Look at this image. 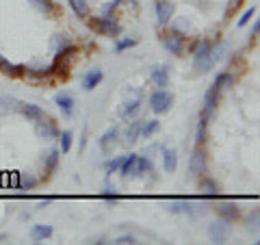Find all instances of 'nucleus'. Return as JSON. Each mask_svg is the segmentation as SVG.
Wrapping results in <instances>:
<instances>
[{"label": "nucleus", "mask_w": 260, "mask_h": 245, "mask_svg": "<svg viewBox=\"0 0 260 245\" xmlns=\"http://www.w3.org/2000/svg\"><path fill=\"white\" fill-rule=\"evenodd\" d=\"M76 52L78 50L69 44L67 48H63L61 52H57L54 54V61H52V66H50L46 69V74H67L69 72V67H72V61H74V57H76Z\"/></svg>", "instance_id": "f257e3e1"}, {"label": "nucleus", "mask_w": 260, "mask_h": 245, "mask_svg": "<svg viewBox=\"0 0 260 245\" xmlns=\"http://www.w3.org/2000/svg\"><path fill=\"white\" fill-rule=\"evenodd\" d=\"M89 26H91L93 31H98L100 35H104V37H117V35L122 33V26H119L117 20L113 16H100L98 20H91Z\"/></svg>", "instance_id": "f03ea898"}, {"label": "nucleus", "mask_w": 260, "mask_h": 245, "mask_svg": "<svg viewBox=\"0 0 260 245\" xmlns=\"http://www.w3.org/2000/svg\"><path fill=\"white\" fill-rule=\"evenodd\" d=\"M172 102H173V96L169 91H165V89H158V91H154L152 96H150V109L156 115L167 113L169 109H172Z\"/></svg>", "instance_id": "7ed1b4c3"}, {"label": "nucleus", "mask_w": 260, "mask_h": 245, "mask_svg": "<svg viewBox=\"0 0 260 245\" xmlns=\"http://www.w3.org/2000/svg\"><path fill=\"white\" fill-rule=\"evenodd\" d=\"M230 234H232V226H230V222H226V219H219V222L208 226V239L213 243H226L230 239Z\"/></svg>", "instance_id": "20e7f679"}, {"label": "nucleus", "mask_w": 260, "mask_h": 245, "mask_svg": "<svg viewBox=\"0 0 260 245\" xmlns=\"http://www.w3.org/2000/svg\"><path fill=\"white\" fill-rule=\"evenodd\" d=\"M202 174H206V154L202 150H195L189 158V176L199 178Z\"/></svg>", "instance_id": "39448f33"}, {"label": "nucleus", "mask_w": 260, "mask_h": 245, "mask_svg": "<svg viewBox=\"0 0 260 245\" xmlns=\"http://www.w3.org/2000/svg\"><path fill=\"white\" fill-rule=\"evenodd\" d=\"M163 46L169 50L172 54H182V48H184V42H182V35L178 31H169L163 35Z\"/></svg>", "instance_id": "423d86ee"}, {"label": "nucleus", "mask_w": 260, "mask_h": 245, "mask_svg": "<svg viewBox=\"0 0 260 245\" xmlns=\"http://www.w3.org/2000/svg\"><path fill=\"white\" fill-rule=\"evenodd\" d=\"M150 81L156 85L158 89H165L169 83V67L167 66H156L152 67V72H150Z\"/></svg>", "instance_id": "0eeeda50"}, {"label": "nucleus", "mask_w": 260, "mask_h": 245, "mask_svg": "<svg viewBox=\"0 0 260 245\" xmlns=\"http://www.w3.org/2000/svg\"><path fill=\"white\" fill-rule=\"evenodd\" d=\"M219 93H221V89L217 87V85H213L211 89L206 91V96H204V115H211L215 109H217V104H219Z\"/></svg>", "instance_id": "6e6552de"}, {"label": "nucleus", "mask_w": 260, "mask_h": 245, "mask_svg": "<svg viewBox=\"0 0 260 245\" xmlns=\"http://www.w3.org/2000/svg\"><path fill=\"white\" fill-rule=\"evenodd\" d=\"M35 133H37L39 137H43V139H57L61 131L57 128V124H54L52 119H48V122H42V119H39V122H37V128H35Z\"/></svg>", "instance_id": "1a4fd4ad"}, {"label": "nucleus", "mask_w": 260, "mask_h": 245, "mask_svg": "<svg viewBox=\"0 0 260 245\" xmlns=\"http://www.w3.org/2000/svg\"><path fill=\"white\" fill-rule=\"evenodd\" d=\"M173 2L172 0H158L156 2V18H158V22L161 24H167L169 20H172L173 16Z\"/></svg>", "instance_id": "9d476101"}, {"label": "nucleus", "mask_w": 260, "mask_h": 245, "mask_svg": "<svg viewBox=\"0 0 260 245\" xmlns=\"http://www.w3.org/2000/svg\"><path fill=\"white\" fill-rule=\"evenodd\" d=\"M18 111L22 113L24 117L28 119V122H35V124H37L39 119H43V109H39L37 104H28V102H26V104H20Z\"/></svg>", "instance_id": "9b49d317"}, {"label": "nucleus", "mask_w": 260, "mask_h": 245, "mask_svg": "<svg viewBox=\"0 0 260 245\" xmlns=\"http://www.w3.org/2000/svg\"><path fill=\"white\" fill-rule=\"evenodd\" d=\"M217 215L221 219H226V222H234L241 213H238V206L234 202H223V204H219V206H217Z\"/></svg>", "instance_id": "f8f14e48"}, {"label": "nucleus", "mask_w": 260, "mask_h": 245, "mask_svg": "<svg viewBox=\"0 0 260 245\" xmlns=\"http://www.w3.org/2000/svg\"><path fill=\"white\" fill-rule=\"evenodd\" d=\"M54 102H57V107L61 109V111H63V115H67V117L74 113V98L69 96L67 91L57 93V96H54Z\"/></svg>", "instance_id": "ddd939ff"}, {"label": "nucleus", "mask_w": 260, "mask_h": 245, "mask_svg": "<svg viewBox=\"0 0 260 245\" xmlns=\"http://www.w3.org/2000/svg\"><path fill=\"white\" fill-rule=\"evenodd\" d=\"M139 109H141V100H139V98L126 100V102L122 104V109H119V117H124V119H132L134 115L139 113Z\"/></svg>", "instance_id": "4468645a"}, {"label": "nucleus", "mask_w": 260, "mask_h": 245, "mask_svg": "<svg viewBox=\"0 0 260 245\" xmlns=\"http://www.w3.org/2000/svg\"><path fill=\"white\" fill-rule=\"evenodd\" d=\"M163 167L165 172H176L178 167V152L173 148H163Z\"/></svg>", "instance_id": "2eb2a0df"}, {"label": "nucleus", "mask_w": 260, "mask_h": 245, "mask_svg": "<svg viewBox=\"0 0 260 245\" xmlns=\"http://www.w3.org/2000/svg\"><path fill=\"white\" fill-rule=\"evenodd\" d=\"M100 81H102V69H91V72H87L83 76V89L85 91H91V89H96Z\"/></svg>", "instance_id": "dca6fc26"}, {"label": "nucleus", "mask_w": 260, "mask_h": 245, "mask_svg": "<svg viewBox=\"0 0 260 245\" xmlns=\"http://www.w3.org/2000/svg\"><path fill=\"white\" fill-rule=\"evenodd\" d=\"M139 137H141V122H130V126L124 133V143L132 146V143L139 141Z\"/></svg>", "instance_id": "f3484780"}, {"label": "nucleus", "mask_w": 260, "mask_h": 245, "mask_svg": "<svg viewBox=\"0 0 260 245\" xmlns=\"http://www.w3.org/2000/svg\"><path fill=\"white\" fill-rule=\"evenodd\" d=\"M117 134H119V128L117 126H111L107 133L102 134V139H100V148H102V152H111V146L115 143V139H117Z\"/></svg>", "instance_id": "a211bd4d"}, {"label": "nucleus", "mask_w": 260, "mask_h": 245, "mask_svg": "<svg viewBox=\"0 0 260 245\" xmlns=\"http://www.w3.org/2000/svg\"><path fill=\"white\" fill-rule=\"evenodd\" d=\"M193 67L197 69L199 74H206L215 67V59L211 54H206V57H193Z\"/></svg>", "instance_id": "6ab92c4d"}, {"label": "nucleus", "mask_w": 260, "mask_h": 245, "mask_svg": "<svg viewBox=\"0 0 260 245\" xmlns=\"http://www.w3.org/2000/svg\"><path fill=\"white\" fill-rule=\"evenodd\" d=\"M199 191H202L204 196H208V198H217L219 196L217 182L211 180V178H202V180H199Z\"/></svg>", "instance_id": "aec40b11"}, {"label": "nucleus", "mask_w": 260, "mask_h": 245, "mask_svg": "<svg viewBox=\"0 0 260 245\" xmlns=\"http://www.w3.org/2000/svg\"><path fill=\"white\" fill-rule=\"evenodd\" d=\"M0 72L7 74V76H20V74L24 72V67L16 66V63H11V61H7L4 57H0Z\"/></svg>", "instance_id": "412c9836"}, {"label": "nucleus", "mask_w": 260, "mask_h": 245, "mask_svg": "<svg viewBox=\"0 0 260 245\" xmlns=\"http://www.w3.org/2000/svg\"><path fill=\"white\" fill-rule=\"evenodd\" d=\"M72 11L76 13V18L81 20H87L89 18V7H87V0H67Z\"/></svg>", "instance_id": "4be33fe9"}, {"label": "nucleus", "mask_w": 260, "mask_h": 245, "mask_svg": "<svg viewBox=\"0 0 260 245\" xmlns=\"http://www.w3.org/2000/svg\"><path fill=\"white\" fill-rule=\"evenodd\" d=\"M48 237H52V226H43V223L33 226V230H31L33 241H43V239H48Z\"/></svg>", "instance_id": "5701e85b"}, {"label": "nucleus", "mask_w": 260, "mask_h": 245, "mask_svg": "<svg viewBox=\"0 0 260 245\" xmlns=\"http://www.w3.org/2000/svg\"><path fill=\"white\" fill-rule=\"evenodd\" d=\"M134 163H137V154H130V156H126L122 161V165H119V172H122L124 178L134 176Z\"/></svg>", "instance_id": "b1692460"}, {"label": "nucleus", "mask_w": 260, "mask_h": 245, "mask_svg": "<svg viewBox=\"0 0 260 245\" xmlns=\"http://www.w3.org/2000/svg\"><path fill=\"white\" fill-rule=\"evenodd\" d=\"M18 109H20V102L16 98H9V96L0 98V115H9V113L18 111Z\"/></svg>", "instance_id": "393cba45"}, {"label": "nucleus", "mask_w": 260, "mask_h": 245, "mask_svg": "<svg viewBox=\"0 0 260 245\" xmlns=\"http://www.w3.org/2000/svg\"><path fill=\"white\" fill-rule=\"evenodd\" d=\"M67 46H69V42H67V37H65L63 33L52 35V39H50V50H52L54 54L61 52V50H63V48H67Z\"/></svg>", "instance_id": "a878e982"}, {"label": "nucleus", "mask_w": 260, "mask_h": 245, "mask_svg": "<svg viewBox=\"0 0 260 245\" xmlns=\"http://www.w3.org/2000/svg\"><path fill=\"white\" fill-rule=\"evenodd\" d=\"M31 4L37 11H42L43 16H52L54 11H57V7H54L52 0H31Z\"/></svg>", "instance_id": "bb28decb"}, {"label": "nucleus", "mask_w": 260, "mask_h": 245, "mask_svg": "<svg viewBox=\"0 0 260 245\" xmlns=\"http://www.w3.org/2000/svg\"><path fill=\"white\" fill-rule=\"evenodd\" d=\"M152 172V161L150 156H137V163H134V176H143V174Z\"/></svg>", "instance_id": "cd10ccee"}, {"label": "nucleus", "mask_w": 260, "mask_h": 245, "mask_svg": "<svg viewBox=\"0 0 260 245\" xmlns=\"http://www.w3.org/2000/svg\"><path fill=\"white\" fill-rule=\"evenodd\" d=\"M213 85H217L219 89H230V87H234V76L228 74V72H221L217 78H215Z\"/></svg>", "instance_id": "c85d7f7f"}, {"label": "nucleus", "mask_w": 260, "mask_h": 245, "mask_svg": "<svg viewBox=\"0 0 260 245\" xmlns=\"http://www.w3.org/2000/svg\"><path fill=\"white\" fill-rule=\"evenodd\" d=\"M206 126H208V117L202 113V117H199V124H197V131H195V141H197V143L206 141Z\"/></svg>", "instance_id": "c756f323"}, {"label": "nucleus", "mask_w": 260, "mask_h": 245, "mask_svg": "<svg viewBox=\"0 0 260 245\" xmlns=\"http://www.w3.org/2000/svg\"><path fill=\"white\" fill-rule=\"evenodd\" d=\"M158 128H161L158 119H148L146 124H141V134L143 137H152L154 133H158Z\"/></svg>", "instance_id": "7c9ffc66"}, {"label": "nucleus", "mask_w": 260, "mask_h": 245, "mask_svg": "<svg viewBox=\"0 0 260 245\" xmlns=\"http://www.w3.org/2000/svg\"><path fill=\"white\" fill-rule=\"evenodd\" d=\"M59 156H61V152H59V150H50V152L46 154V167H48V172H54V169H57Z\"/></svg>", "instance_id": "2f4dec72"}, {"label": "nucleus", "mask_w": 260, "mask_h": 245, "mask_svg": "<svg viewBox=\"0 0 260 245\" xmlns=\"http://www.w3.org/2000/svg\"><path fill=\"white\" fill-rule=\"evenodd\" d=\"M59 137H61V152L67 154L69 148H72V133H69V131H63V133H59Z\"/></svg>", "instance_id": "473e14b6"}, {"label": "nucleus", "mask_w": 260, "mask_h": 245, "mask_svg": "<svg viewBox=\"0 0 260 245\" xmlns=\"http://www.w3.org/2000/svg\"><path fill=\"white\" fill-rule=\"evenodd\" d=\"M132 46H137V39H119L117 46H115V50H117V52H122V50H128V48H132Z\"/></svg>", "instance_id": "72a5a7b5"}, {"label": "nucleus", "mask_w": 260, "mask_h": 245, "mask_svg": "<svg viewBox=\"0 0 260 245\" xmlns=\"http://www.w3.org/2000/svg\"><path fill=\"white\" fill-rule=\"evenodd\" d=\"M254 13H256V7H249L247 11H245V13H243L241 18H238V22H237V24H238V26H245V24H247L249 20L254 18Z\"/></svg>", "instance_id": "f704fd0d"}, {"label": "nucleus", "mask_w": 260, "mask_h": 245, "mask_svg": "<svg viewBox=\"0 0 260 245\" xmlns=\"http://www.w3.org/2000/svg\"><path fill=\"white\" fill-rule=\"evenodd\" d=\"M124 158H111V161L104 163V169H107V174H113L115 169H119V165H122Z\"/></svg>", "instance_id": "c9c22d12"}, {"label": "nucleus", "mask_w": 260, "mask_h": 245, "mask_svg": "<svg viewBox=\"0 0 260 245\" xmlns=\"http://www.w3.org/2000/svg\"><path fill=\"white\" fill-rule=\"evenodd\" d=\"M173 31H182V33H189V31H191V24H189L187 20H176V24H173Z\"/></svg>", "instance_id": "e433bc0d"}, {"label": "nucleus", "mask_w": 260, "mask_h": 245, "mask_svg": "<svg viewBox=\"0 0 260 245\" xmlns=\"http://www.w3.org/2000/svg\"><path fill=\"white\" fill-rule=\"evenodd\" d=\"M256 226H258V211L254 208V211L247 215V228H249V230H252V228L256 230Z\"/></svg>", "instance_id": "4c0bfd02"}, {"label": "nucleus", "mask_w": 260, "mask_h": 245, "mask_svg": "<svg viewBox=\"0 0 260 245\" xmlns=\"http://www.w3.org/2000/svg\"><path fill=\"white\" fill-rule=\"evenodd\" d=\"M18 187H20V189H33V187H35V178H33V176H24V178L18 182Z\"/></svg>", "instance_id": "58836bf2"}, {"label": "nucleus", "mask_w": 260, "mask_h": 245, "mask_svg": "<svg viewBox=\"0 0 260 245\" xmlns=\"http://www.w3.org/2000/svg\"><path fill=\"white\" fill-rule=\"evenodd\" d=\"M117 0H113V2H108V4H104L102 7V16H113V11H115V7H117Z\"/></svg>", "instance_id": "ea45409f"}, {"label": "nucleus", "mask_w": 260, "mask_h": 245, "mask_svg": "<svg viewBox=\"0 0 260 245\" xmlns=\"http://www.w3.org/2000/svg\"><path fill=\"white\" fill-rule=\"evenodd\" d=\"M113 243H117V245H126V243H134V237L132 234H124V237H117Z\"/></svg>", "instance_id": "a19ab883"}, {"label": "nucleus", "mask_w": 260, "mask_h": 245, "mask_svg": "<svg viewBox=\"0 0 260 245\" xmlns=\"http://www.w3.org/2000/svg\"><path fill=\"white\" fill-rule=\"evenodd\" d=\"M241 2H243V0H230V4H228V16H230V13H232V11H237V9L238 7H241Z\"/></svg>", "instance_id": "79ce46f5"}, {"label": "nucleus", "mask_w": 260, "mask_h": 245, "mask_svg": "<svg viewBox=\"0 0 260 245\" xmlns=\"http://www.w3.org/2000/svg\"><path fill=\"white\" fill-rule=\"evenodd\" d=\"M102 198L107 200V202H117V200H119V196H117V193H111V191H108V189L102 193Z\"/></svg>", "instance_id": "37998d69"}, {"label": "nucleus", "mask_w": 260, "mask_h": 245, "mask_svg": "<svg viewBox=\"0 0 260 245\" xmlns=\"http://www.w3.org/2000/svg\"><path fill=\"white\" fill-rule=\"evenodd\" d=\"M258 31H260V24H258V22H254V28H252V35H254V37L258 35Z\"/></svg>", "instance_id": "c03bdc74"}, {"label": "nucleus", "mask_w": 260, "mask_h": 245, "mask_svg": "<svg viewBox=\"0 0 260 245\" xmlns=\"http://www.w3.org/2000/svg\"><path fill=\"white\" fill-rule=\"evenodd\" d=\"M2 239H7V234H0V241H2Z\"/></svg>", "instance_id": "a18cd8bd"}]
</instances>
